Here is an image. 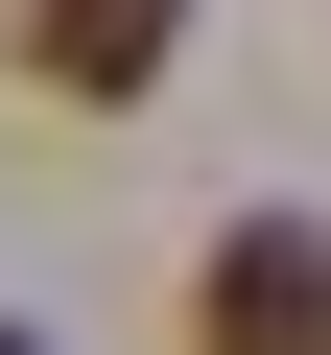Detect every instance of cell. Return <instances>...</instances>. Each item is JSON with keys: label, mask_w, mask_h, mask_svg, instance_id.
I'll list each match as a JSON object with an SVG mask.
<instances>
[{"label": "cell", "mask_w": 331, "mask_h": 355, "mask_svg": "<svg viewBox=\"0 0 331 355\" xmlns=\"http://www.w3.org/2000/svg\"><path fill=\"white\" fill-rule=\"evenodd\" d=\"M190 355H331V237L307 214H237L190 261Z\"/></svg>", "instance_id": "6da1fadb"}, {"label": "cell", "mask_w": 331, "mask_h": 355, "mask_svg": "<svg viewBox=\"0 0 331 355\" xmlns=\"http://www.w3.org/2000/svg\"><path fill=\"white\" fill-rule=\"evenodd\" d=\"M0 24H24V71H48V95H142L166 48H190V0H0Z\"/></svg>", "instance_id": "7a4b0ae2"}, {"label": "cell", "mask_w": 331, "mask_h": 355, "mask_svg": "<svg viewBox=\"0 0 331 355\" xmlns=\"http://www.w3.org/2000/svg\"><path fill=\"white\" fill-rule=\"evenodd\" d=\"M0 355H24V331H0Z\"/></svg>", "instance_id": "3957f363"}]
</instances>
